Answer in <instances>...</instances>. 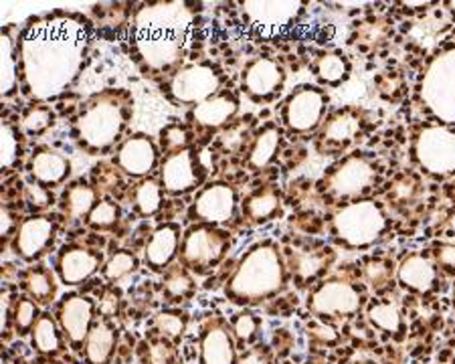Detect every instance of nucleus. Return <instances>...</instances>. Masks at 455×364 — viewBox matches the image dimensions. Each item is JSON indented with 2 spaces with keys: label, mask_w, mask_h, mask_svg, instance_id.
<instances>
[{
  "label": "nucleus",
  "mask_w": 455,
  "mask_h": 364,
  "mask_svg": "<svg viewBox=\"0 0 455 364\" xmlns=\"http://www.w3.org/2000/svg\"><path fill=\"white\" fill-rule=\"evenodd\" d=\"M93 49V25L82 12L53 11L27 20L17 39L20 93L33 104L65 96Z\"/></svg>",
  "instance_id": "f257e3e1"
},
{
  "label": "nucleus",
  "mask_w": 455,
  "mask_h": 364,
  "mask_svg": "<svg viewBox=\"0 0 455 364\" xmlns=\"http://www.w3.org/2000/svg\"><path fill=\"white\" fill-rule=\"evenodd\" d=\"M199 6L185 0L150 3L136 11L130 47L144 75L168 79L185 67L196 35Z\"/></svg>",
  "instance_id": "f03ea898"
},
{
  "label": "nucleus",
  "mask_w": 455,
  "mask_h": 364,
  "mask_svg": "<svg viewBox=\"0 0 455 364\" xmlns=\"http://www.w3.org/2000/svg\"><path fill=\"white\" fill-rule=\"evenodd\" d=\"M134 114V96L124 87H108L84 101L73 122L71 136L90 156L108 154L120 146Z\"/></svg>",
  "instance_id": "7ed1b4c3"
},
{
  "label": "nucleus",
  "mask_w": 455,
  "mask_h": 364,
  "mask_svg": "<svg viewBox=\"0 0 455 364\" xmlns=\"http://www.w3.org/2000/svg\"><path fill=\"white\" fill-rule=\"evenodd\" d=\"M290 272L282 247L275 241H259L249 249L231 278L225 283V296L235 305H259L280 296L288 288Z\"/></svg>",
  "instance_id": "20e7f679"
},
{
  "label": "nucleus",
  "mask_w": 455,
  "mask_h": 364,
  "mask_svg": "<svg viewBox=\"0 0 455 364\" xmlns=\"http://www.w3.org/2000/svg\"><path fill=\"white\" fill-rule=\"evenodd\" d=\"M388 217L379 201L358 199L336 209L330 218L332 239L344 249H369L385 237Z\"/></svg>",
  "instance_id": "39448f33"
},
{
  "label": "nucleus",
  "mask_w": 455,
  "mask_h": 364,
  "mask_svg": "<svg viewBox=\"0 0 455 364\" xmlns=\"http://www.w3.org/2000/svg\"><path fill=\"white\" fill-rule=\"evenodd\" d=\"M417 90L425 114L437 123L455 128V47H447L431 57Z\"/></svg>",
  "instance_id": "423d86ee"
},
{
  "label": "nucleus",
  "mask_w": 455,
  "mask_h": 364,
  "mask_svg": "<svg viewBox=\"0 0 455 364\" xmlns=\"http://www.w3.org/2000/svg\"><path fill=\"white\" fill-rule=\"evenodd\" d=\"M233 245L231 233L217 225L193 223L182 233L179 261L193 275H209L223 264Z\"/></svg>",
  "instance_id": "0eeeda50"
},
{
  "label": "nucleus",
  "mask_w": 455,
  "mask_h": 364,
  "mask_svg": "<svg viewBox=\"0 0 455 364\" xmlns=\"http://www.w3.org/2000/svg\"><path fill=\"white\" fill-rule=\"evenodd\" d=\"M379 174L377 160L363 152H355L339 160L326 172V177L318 182V191L328 201H358V196L369 193L374 186Z\"/></svg>",
  "instance_id": "6e6552de"
},
{
  "label": "nucleus",
  "mask_w": 455,
  "mask_h": 364,
  "mask_svg": "<svg viewBox=\"0 0 455 364\" xmlns=\"http://www.w3.org/2000/svg\"><path fill=\"white\" fill-rule=\"evenodd\" d=\"M411 158L431 178L443 180L455 174V128L429 123L413 136Z\"/></svg>",
  "instance_id": "1a4fd4ad"
},
{
  "label": "nucleus",
  "mask_w": 455,
  "mask_h": 364,
  "mask_svg": "<svg viewBox=\"0 0 455 364\" xmlns=\"http://www.w3.org/2000/svg\"><path fill=\"white\" fill-rule=\"evenodd\" d=\"M223 87V73L215 63L196 61L187 63L171 77L164 79L163 93L180 106H199L209 98L217 96Z\"/></svg>",
  "instance_id": "9d476101"
},
{
  "label": "nucleus",
  "mask_w": 455,
  "mask_h": 364,
  "mask_svg": "<svg viewBox=\"0 0 455 364\" xmlns=\"http://www.w3.org/2000/svg\"><path fill=\"white\" fill-rule=\"evenodd\" d=\"M364 305L363 289L355 281L344 278L324 280L307 296V310L315 318H350L358 314Z\"/></svg>",
  "instance_id": "9b49d317"
},
{
  "label": "nucleus",
  "mask_w": 455,
  "mask_h": 364,
  "mask_svg": "<svg viewBox=\"0 0 455 364\" xmlns=\"http://www.w3.org/2000/svg\"><path fill=\"white\" fill-rule=\"evenodd\" d=\"M328 93L318 85H299L285 98L282 106V122L291 134H310L324 123L328 109Z\"/></svg>",
  "instance_id": "f8f14e48"
},
{
  "label": "nucleus",
  "mask_w": 455,
  "mask_h": 364,
  "mask_svg": "<svg viewBox=\"0 0 455 364\" xmlns=\"http://www.w3.org/2000/svg\"><path fill=\"white\" fill-rule=\"evenodd\" d=\"M369 128V115L361 107L347 106L332 112L320 126L315 146L322 154H344L350 150Z\"/></svg>",
  "instance_id": "ddd939ff"
},
{
  "label": "nucleus",
  "mask_w": 455,
  "mask_h": 364,
  "mask_svg": "<svg viewBox=\"0 0 455 364\" xmlns=\"http://www.w3.org/2000/svg\"><path fill=\"white\" fill-rule=\"evenodd\" d=\"M207 164H204L199 148L190 146V148L164 156L160 162L158 180L166 194L182 196L196 191L207 178Z\"/></svg>",
  "instance_id": "4468645a"
},
{
  "label": "nucleus",
  "mask_w": 455,
  "mask_h": 364,
  "mask_svg": "<svg viewBox=\"0 0 455 364\" xmlns=\"http://www.w3.org/2000/svg\"><path fill=\"white\" fill-rule=\"evenodd\" d=\"M306 11V3L299 0H247L241 3V14L249 28L259 36H274L296 25Z\"/></svg>",
  "instance_id": "2eb2a0df"
},
{
  "label": "nucleus",
  "mask_w": 455,
  "mask_h": 364,
  "mask_svg": "<svg viewBox=\"0 0 455 364\" xmlns=\"http://www.w3.org/2000/svg\"><path fill=\"white\" fill-rule=\"evenodd\" d=\"M237 188L229 185V182L217 180L203 186L196 193L195 201L188 207V218L193 223L217 225V227H221V225L233 221L235 215H237Z\"/></svg>",
  "instance_id": "dca6fc26"
},
{
  "label": "nucleus",
  "mask_w": 455,
  "mask_h": 364,
  "mask_svg": "<svg viewBox=\"0 0 455 364\" xmlns=\"http://www.w3.org/2000/svg\"><path fill=\"white\" fill-rule=\"evenodd\" d=\"M95 312L98 304L93 297L84 294H68L57 302L55 318L65 340L76 352H84L85 340L95 324Z\"/></svg>",
  "instance_id": "f3484780"
},
{
  "label": "nucleus",
  "mask_w": 455,
  "mask_h": 364,
  "mask_svg": "<svg viewBox=\"0 0 455 364\" xmlns=\"http://www.w3.org/2000/svg\"><path fill=\"white\" fill-rule=\"evenodd\" d=\"M288 73L271 57H255L241 71V91L253 104H269L283 91Z\"/></svg>",
  "instance_id": "a211bd4d"
},
{
  "label": "nucleus",
  "mask_w": 455,
  "mask_h": 364,
  "mask_svg": "<svg viewBox=\"0 0 455 364\" xmlns=\"http://www.w3.org/2000/svg\"><path fill=\"white\" fill-rule=\"evenodd\" d=\"M239 114V98L233 91L223 90L217 96L209 98L203 104L190 107L187 115L188 128L195 136H211L219 134L229 123L237 120Z\"/></svg>",
  "instance_id": "6ab92c4d"
},
{
  "label": "nucleus",
  "mask_w": 455,
  "mask_h": 364,
  "mask_svg": "<svg viewBox=\"0 0 455 364\" xmlns=\"http://www.w3.org/2000/svg\"><path fill=\"white\" fill-rule=\"evenodd\" d=\"M57 218L51 215H31L19 225L12 237V251L25 264L39 261L57 237Z\"/></svg>",
  "instance_id": "aec40b11"
},
{
  "label": "nucleus",
  "mask_w": 455,
  "mask_h": 364,
  "mask_svg": "<svg viewBox=\"0 0 455 364\" xmlns=\"http://www.w3.org/2000/svg\"><path fill=\"white\" fill-rule=\"evenodd\" d=\"M104 253L84 245H65L57 255L55 272L61 283L69 288L84 286L104 267Z\"/></svg>",
  "instance_id": "412c9836"
},
{
  "label": "nucleus",
  "mask_w": 455,
  "mask_h": 364,
  "mask_svg": "<svg viewBox=\"0 0 455 364\" xmlns=\"http://www.w3.org/2000/svg\"><path fill=\"white\" fill-rule=\"evenodd\" d=\"M285 265H288L290 278L298 283V286H307L320 280L330 267L334 265L336 253L326 245L310 243L290 247L283 251Z\"/></svg>",
  "instance_id": "4be33fe9"
},
{
  "label": "nucleus",
  "mask_w": 455,
  "mask_h": 364,
  "mask_svg": "<svg viewBox=\"0 0 455 364\" xmlns=\"http://www.w3.org/2000/svg\"><path fill=\"white\" fill-rule=\"evenodd\" d=\"M114 164L126 178H148L158 164V146L146 134H134L116 148Z\"/></svg>",
  "instance_id": "5701e85b"
},
{
  "label": "nucleus",
  "mask_w": 455,
  "mask_h": 364,
  "mask_svg": "<svg viewBox=\"0 0 455 364\" xmlns=\"http://www.w3.org/2000/svg\"><path fill=\"white\" fill-rule=\"evenodd\" d=\"M237 340L231 324L221 316H211L203 322L199 334L201 364H237Z\"/></svg>",
  "instance_id": "b1692460"
},
{
  "label": "nucleus",
  "mask_w": 455,
  "mask_h": 364,
  "mask_svg": "<svg viewBox=\"0 0 455 364\" xmlns=\"http://www.w3.org/2000/svg\"><path fill=\"white\" fill-rule=\"evenodd\" d=\"M397 281L411 294L429 296L439 288V267L431 253H409L397 265Z\"/></svg>",
  "instance_id": "393cba45"
},
{
  "label": "nucleus",
  "mask_w": 455,
  "mask_h": 364,
  "mask_svg": "<svg viewBox=\"0 0 455 364\" xmlns=\"http://www.w3.org/2000/svg\"><path fill=\"white\" fill-rule=\"evenodd\" d=\"M182 231L179 223H163L152 231L148 243L144 247V261L152 272L164 273L168 267L176 264L180 251Z\"/></svg>",
  "instance_id": "a878e982"
},
{
  "label": "nucleus",
  "mask_w": 455,
  "mask_h": 364,
  "mask_svg": "<svg viewBox=\"0 0 455 364\" xmlns=\"http://www.w3.org/2000/svg\"><path fill=\"white\" fill-rule=\"evenodd\" d=\"M28 174H31V178L35 182H39V185L53 188L63 185V182L69 178L71 162L63 152L51 148V146H41V148H36L35 154L31 156Z\"/></svg>",
  "instance_id": "bb28decb"
},
{
  "label": "nucleus",
  "mask_w": 455,
  "mask_h": 364,
  "mask_svg": "<svg viewBox=\"0 0 455 364\" xmlns=\"http://www.w3.org/2000/svg\"><path fill=\"white\" fill-rule=\"evenodd\" d=\"M282 193L280 188L274 185H266L255 188L253 193L245 196V201L241 202V215L247 225H266L271 218H275L282 213Z\"/></svg>",
  "instance_id": "cd10ccee"
},
{
  "label": "nucleus",
  "mask_w": 455,
  "mask_h": 364,
  "mask_svg": "<svg viewBox=\"0 0 455 364\" xmlns=\"http://www.w3.org/2000/svg\"><path fill=\"white\" fill-rule=\"evenodd\" d=\"M283 142V130L277 123H266L259 132L253 136L247 148L245 164L251 172L266 170L274 162Z\"/></svg>",
  "instance_id": "c85d7f7f"
},
{
  "label": "nucleus",
  "mask_w": 455,
  "mask_h": 364,
  "mask_svg": "<svg viewBox=\"0 0 455 364\" xmlns=\"http://www.w3.org/2000/svg\"><path fill=\"white\" fill-rule=\"evenodd\" d=\"M120 332L112 324V320H98L93 324L90 336L84 344L85 364H109L116 354Z\"/></svg>",
  "instance_id": "c756f323"
},
{
  "label": "nucleus",
  "mask_w": 455,
  "mask_h": 364,
  "mask_svg": "<svg viewBox=\"0 0 455 364\" xmlns=\"http://www.w3.org/2000/svg\"><path fill=\"white\" fill-rule=\"evenodd\" d=\"M19 91L20 77L17 36L12 35V27H6L0 33V93H3V99H12Z\"/></svg>",
  "instance_id": "7c9ffc66"
},
{
  "label": "nucleus",
  "mask_w": 455,
  "mask_h": 364,
  "mask_svg": "<svg viewBox=\"0 0 455 364\" xmlns=\"http://www.w3.org/2000/svg\"><path fill=\"white\" fill-rule=\"evenodd\" d=\"M100 202L98 188L90 182H73L61 194L59 207L61 213L69 218V221H85L93 207Z\"/></svg>",
  "instance_id": "2f4dec72"
},
{
  "label": "nucleus",
  "mask_w": 455,
  "mask_h": 364,
  "mask_svg": "<svg viewBox=\"0 0 455 364\" xmlns=\"http://www.w3.org/2000/svg\"><path fill=\"white\" fill-rule=\"evenodd\" d=\"M20 288H23L25 296L31 297L39 305H49L55 302L57 297V275L53 269L47 265H33L27 267L23 273H20Z\"/></svg>",
  "instance_id": "473e14b6"
},
{
  "label": "nucleus",
  "mask_w": 455,
  "mask_h": 364,
  "mask_svg": "<svg viewBox=\"0 0 455 364\" xmlns=\"http://www.w3.org/2000/svg\"><path fill=\"white\" fill-rule=\"evenodd\" d=\"M65 342L68 340L63 336L57 318L51 316L49 312H43L31 332V344L35 352L43 356V359H55V356L63 354Z\"/></svg>",
  "instance_id": "72a5a7b5"
},
{
  "label": "nucleus",
  "mask_w": 455,
  "mask_h": 364,
  "mask_svg": "<svg viewBox=\"0 0 455 364\" xmlns=\"http://www.w3.org/2000/svg\"><path fill=\"white\" fill-rule=\"evenodd\" d=\"M312 73L322 85L339 87L348 82L352 73V63L342 51H326L312 61Z\"/></svg>",
  "instance_id": "f704fd0d"
},
{
  "label": "nucleus",
  "mask_w": 455,
  "mask_h": 364,
  "mask_svg": "<svg viewBox=\"0 0 455 364\" xmlns=\"http://www.w3.org/2000/svg\"><path fill=\"white\" fill-rule=\"evenodd\" d=\"M163 296L168 304H180L187 302L195 296L196 283L195 275L188 272V269L176 261L171 267L166 269L163 275Z\"/></svg>",
  "instance_id": "c9c22d12"
},
{
  "label": "nucleus",
  "mask_w": 455,
  "mask_h": 364,
  "mask_svg": "<svg viewBox=\"0 0 455 364\" xmlns=\"http://www.w3.org/2000/svg\"><path fill=\"white\" fill-rule=\"evenodd\" d=\"M164 194L166 193L158 178L148 177L138 180V185L132 188V207H134V213L142 218L154 217L163 209Z\"/></svg>",
  "instance_id": "e433bc0d"
},
{
  "label": "nucleus",
  "mask_w": 455,
  "mask_h": 364,
  "mask_svg": "<svg viewBox=\"0 0 455 364\" xmlns=\"http://www.w3.org/2000/svg\"><path fill=\"white\" fill-rule=\"evenodd\" d=\"M366 318L377 330L387 334H401L405 328L401 308L395 302H372L366 308Z\"/></svg>",
  "instance_id": "4c0bfd02"
},
{
  "label": "nucleus",
  "mask_w": 455,
  "mask_h": 364,
  "mask_svg": "<svg viewBox=\"0 0 455 364\" xmlns=\"http://www.w3.org/2000/svg\"><path fill=\"white\" fill-rule=\"evenodd\" d=\"M23 130L9 120L3 122L0 128V166L4 172L17 166L20 154H23Z\"/></svg>",
  "instance_id": "58836bf2"
},
{
  "label": "nucleus",
  "mask_w": 455,
  "mask_h": 364,
  "mask_svg": "<svg viewBox=\"0 0 455 364\" xmlns=\"http://www.w3.org/2000/svg\"><path fill=\"white\" fill-rule=\"evenodd\" d=\"M421 191L423 186H421L419 177L413 172H403L391 182L387 199L393 207H411L419 201Z\"/></svg>",
  "instance_id": "ea45409f"
},
{
  "label": "nucleus",
  "mask_w": 455,
  "mask_h": 364,
  "mask_svg": "<svg viewBox=\"0 0 455 364\" xmlns=\"http://www.w3.org/2000/svg\"><path fill=\"white\" fill-rule=\"evenodd\" d=\"M138 267H140V259H138V255L130 249H120L106 259L104 267H101V278H104L108 283H112V286H116V283L126 280L128 275L136 273Z\"/></svg>",
  "instance_id": "a19ab883"
},
{
  "label": "nucleus",
  "mask_w": 455,
  "mask_h": 364,
  "mask_svg": "<svg viewBox=\"0 0 455 364\" xmlns=\"http://www.w3.org/2000/svg\"><path fill=\"white\" fill-rule=\"evenodd\" d=\"M57 115L53 109L45 104H31L23 109V115H20V130H23L25 136H43L55 126Z\"/></svg>",
  "instance_id": "79ce46f5"
},
{
  "label": "nucleus",
  "mask_w": 455,
  "mask_h": 364,
  "mask_svg": "<svg viewBox=\"0 0 455 364\" xmlns=\"http://www.w3.org/2000/svg\"><path fill=\"white\" fill-rule=\"evenodd\" d=\"M251 128H253L251 118L235 120L225 130L219 132L217 146L225 152V154H235V152H241L247 146L249 138L253 136ZM249 144H251V142H249Z\"/></svg>",
  "instance_id": "37998d69"
},
{
  "label": "nucleus",
  "mask_w": 455,
  "mask_h": 364,
  "mask_svg": "<svg viewBox=\"0 0 455 364\" xmlns=\"http://www.w3.org/2000/svg\"><path fill=\"white\" fill-rule=\"evenodd\" d=\"M41 308L39 304L31 300L28 296H20L12 304V314H11V326L19 336H27V334L33 332L36 320L41 318Z\"/></svg>",
  "instance_id": "c03bdc74"
},
{
  "label": "nucleus",
  "mask_w": 455,
  "mask_h": 364,
  "mask_svg": "<svg viewBox=\"0 0 455 364\" xmlns=\"http://www.w3.org/2000/svg\"><path fill=\"white\" fill-rule=\"evenodd\" d=\"M188 330V314L185 310H164L154 318V332L171 342H180Z\"/></svg>",
  "instance_id": "a18cd8bd"
},
{
  "label": "nucleus",
  "mask_w": 455,
  "mask_h": 364,
  "mask_svg": "<svg viewBox=\"0 0 455 364\" xmlns=\"http://www.w3.org/2000/svg\"><path fill=\"white\" fill-rule=\"evenodd\" d=\"M363 275L366 286L380 294V291H387L388 286L393 283V278L397 275V267H395L393 261L387 257H371L364 264Z\"/></svg>",
  "instance_id": "49530a36"
},
{
  "label": "nucleus",
  "mask_w": 455,
  "mask_h": 364,
  "mask_svg": "<svg viewBox=\"0 0 455 364\" xmlns=\"http://www.w3.org/2000/svg\"><path fill=\"white\" fill-rule=\"evenodd\" d=\"M140 348L142 364H176V356H179L174 342L160 336V334L146 338Z\"/></svg>",
  "instance_id": "de8ad7c7"
},
{
  "label": "nucleus",
  "mask_w": 455,
  "mask_h": 364,
  "mask_svg": "<svg viewBox=\"0 0 455 364\" xmlns=\"http://www.w3.org/2000/svg\"><path fill=\"white\" fill-rule=\"evenodd\" d=\"M122 221V207L114 199H101L93 207L90 217L85 218V225L93 231H112Z\"/></svg>",
  "instance_id": "09e8293b"
},
{
  "label": "nucleus",
  "mask_w": 455,
  "mask_h": 364,
  "mask_svg": "<svg viewBox=\"0 0 455 364\" xmlns=\"http://www.w3.org/2000/svg\"><path fill=\"white\" fill-rule=\"evenodd\" d=\"M231 332L235 340L243 346H253L257 338H259V328H261V320L257 318L251 310H243L239 314H235L231 318Z\"/></svg>",
  "instance_id": "8fccbe9b"
},
{
  "label": "nucleus",
  "mask_w": 455,
  "mask_h": 364,
  "mask_svg": "<svg viewBox=\"0 0 455 364\" xmlns=\"http://www.w3.org/2000/svg\"><path fill=\"white\" fill-rule=\"evenodd\" d=\"M193 146V130L185 123H168L166 128L160 130V148L166 154H174Z\"/></svg>",
  "instance_id": "3c124183"
},
{
  "label": "nucleus",
  "mask_w": 455,
  "mask_h": 364,
  "mask_svg": "<svg viewBox=\"0 0 455 364\" xmlns=\"http://www.w3.org/2000/svg\"><path fill=\"white\" fill-rule=\"evenodd\" d=\"M388 36V23L387 20H371L358 31V43L363 49H374L383 45Z\"/></svg>",
  "instance_id": "603ef678"
},
{
  "label": "nucleus",
  "mask_w": 455,
  "mask_h": 364,
  "mask_svg": "<svg viewBox=\"0 0 455 364\" xmlns=\"http://www.w3.org/2000/svg\"><path fill=\"white\" fill-rule=\"evenodd\" d=\"M25 201L35 213H39V210H47L53 205V193H51V188L43 186L31 178L25 182Z\"/></svg>",
  "instance_id": "864d4df0"
},
{
  "label": "nucleus",
  "mask_w": 455,
  "mask_h": 364,
  "mask_svg": "<svg viewBox=\"0 0 455 364\" xmlns=\"http://www.w3.org/2000/svg\"><path fill=\"white\" fill-rule=\"evenodd\" d=\"M431 257L445 273H455V243L437 241L431 247Z\"/></svg>",
  "instance_id": "5fc2aeb1"
},
{
  "label": "nucleus",
  "mask_w": 455,
  "mask_h": 364,
  "mask_svg": "<svg viewBox=\"0 0 455 364\" xmlns=\"http://www.w3.org/2000/svg\"><path fill=\"white\" fill-rule=\"evenodd\" d=\"M307 336H310L314 342H318V344H336L339 342V332H336L334 326H330L326 322H314L307 326Z\"/></svg>",
  "instance_id": "6e6d98bb"
},
{
  "label": "nucleus",
  "mask_w": 455,
  "mask_h": 364,
  "mask_svg": "<svg viewBox=\"0 0 455 364\" xmlns=\"http://www.w3.org/2000/svg\"><path fill=\"white\" fill-rule=\"evenodd\" d=\"M274 362V354H271L269 346L266 344H253L239 356L237 364H271Z\"/></svg>",
  "instance_id": "4d7b16f0"
},
{
  "label": "nucleus",
  "mask_w": 455,
  "mask_h": 364,
  "mask_svg": "<svg viewBox=\"0 0 455 364\" xmlns=\"http://www.w3.org/2000/svg\"><path fill=\"white\" fill-rule=\"evenodd\" d=\"M101 320H114L120 312V294L116 289H108L104 296H101L100 305H98Z\"/></svg>",
  "instance_id": "13d9d810"
},
{
  "label": "nucleus",
  "mask_w": 455,
  "mask_h": 364,
  "mask_svg": "<svg viewBox=\"0 0 455 364\" xmlns=\"http://www.w3.org/2000/svg\"><path fill=\"white\" fill-rule=\"evenodd\" d=\"M19 229V223H17V217H14L12 210L9 209H3L0 210V231H3V237L9 239L14 237V233Z\"/></svg>",
  "instance_id": "bf43d9fd"
},
{
  "label": "nucleus",
  "mask_w": 455,
  "mask_h": 364,
  "mask_svg": "<svg viewBox=\"0 0 455 364\" xmlns=\"http://www.w3.org/2000/svg\"><path fill=\"white\" fill-rule=\"evenodd\" d=\"M447 237H453L455 239V215H451L447 218Z\"/></svg>",
  "instance_id": "052dcab7"
},
{
  "label": "nucleus",
  "mask_w": 455,
  "mask_h": 364,
  "mask_svg": "<svg viewBox=\"0 0 455 364\" xmlns=\"http://www.w3.org/2000/svg\"><path fill=\"white\" fill-rule=\"evenodd\" d=\"M35 364H63V362H59L57 359H43V356H41V359L36 360Z\"/></svg>",
  "instance_id": "680f3d73"
},
{
  "label": "nucleus",
  "mask_w": 455,
  "mask_h": 364,
  "mask_svg": "<svg viewBox=\"0 0 455 364\" xmlns=\"http://www.w3.org/2000/svg\"><path fill=\"white\" fill-rule=\"evenodd\" d=\"M445 6H447V9H450V11L455 14V3H447Z\"/></svg>",
  "instance_id": "e2e57ef3"
},
{
  "label": "nucleus",
  "mask_w": 455,
  "mask_h": 364,
  "mask_svg": "<svg viewBox=\"0 0 455 364\" xmlns=\"http://www.w3.org/2000/svg\"><path fill=\"white\" fill-rule=\"evenodd\" d=\"M355 364H374V362H369V360H363V362H355Z\"/></svg>",
  "instance_id": "0e129e2a"
},
{
  "label": "nucleus",
  "mask_w": 455,
  "mask_h": 364,
  "mask_svg": "<svg viewBox=\"0 0 455 364\" xmlns=\"http://www.w3.org/2000/svg\"><path fill=\"white\" fill-rule=\"evenodd\" d=\"M451 354H453V359H455V344L451 346Z\"/></svg>",
  "instance_id": "69168bd1"
},
{
  "label": "nucleus",
  "mask_w": 455,
  "mask_h": 364,
  "mask_svg": "<svg viewBox=\"0 0 455 364\" xmlns=\"http://www.w3.org/2000/svg\"><path fill=\"white\" fill-rule=\"evenodd\" d=\"M453 305H455V283H453Z\"/></svg>",
  "instance_id": "338daca9"
},
{
  "label": "nucleus",
  "mask_w": 455,
  "mask_h": 364,
  "mask_svg": "<svg viewBox=\"0 0 455 364\" xmlns=\"http://www.w3.org/2000/svg\"><path fill=\"white\" fill-rule=\"evenodd\" d=\"M307 364H318V362H307Z\"/></svg>",
  "instance_id": "774afa93"
}]
</instances>
